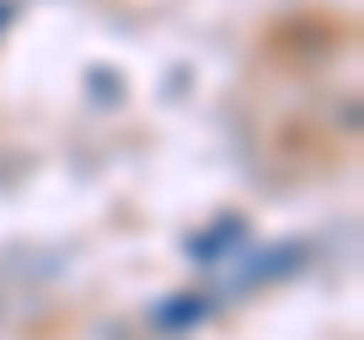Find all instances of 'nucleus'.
Wrapping results in <instances>:
<instances>
[{"label": "nucleus", "instance_id": "4", "mask_svg": "<svg viewBox=\"0 0 364 340\" xmlns=\"http://www.w3.org/2000/svg\"><path fill=\"white\" fill-rule=\"evenodd\" d=\"M13 18H18V0H0V37L13 31Z\"/></svg>", "mask_w": 364, "mask_h": 340}, {"label": "nucleus", "instance_id": "3", "mask_svg": "<svg viewBox=\"0 0 364 340\" xmlns=\"http://www.w3.org/2000/svg\"><path fill=\"white\" fill-rule=\"evenodd\" d=\"M219 310L225 304H219L213 286H182V292H170V298H158L152 310H146V322H152V334L182 340V334H195V328H207Z\"/></svg>", "mask_w": 364, "mask_h": 340}, {"label": "nucleus", "instance_id": "1", "mask_svg": "<svg viewBox=\"0 0 364 340\" xmlns=\"http://www.w3.org/2000/svg\"><path fill=\"white\" fill-rule=\"evenodd\" d=\"M304 262H310V243H304V237H279V243H249L243 255L231 262L225 286H213V292H219V304L249 298V292H267V286H279V280H291Z\"/></svg>", "mask_w": 364, "mask_h": 340}, {"label": "nucleus", "instance_id": "2", "mask_svg": "<svg viewBox=\"0 0 364 340\" xmlns=\"http://www.w3.org/2000/svg\"><path fill=\"white\" fill-rule=\"evenodd\" d=\"M249 243H255V225H249L243 213H213L200 231H188L182 255H188L195 267H207V274H219V267H231Z\"/></svg>", "mask_w": 364, "mask_h": 340}]
</instances>
